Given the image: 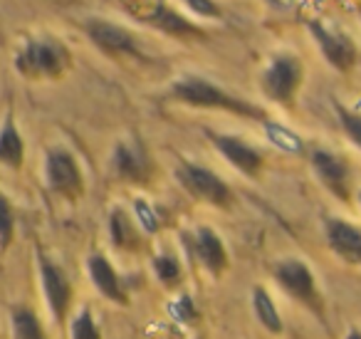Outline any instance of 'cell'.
Here are the masks:
<instances>
[{"label": "cell", "instance_id": "cell-1", "mask_svg": "<svg viewBox=\"0 0 361 339\" xmlns=\"http://www.w3.org/2000/svg\"><path fill=\"white\" fill-rule=\"evenodd\" d=\"M171 97L183 102V105L203 107V109H226L238 117H247V119H262V117H265L255 105L235 100V97L228 95L226 90L213 85L211 80H203V77H196V75L176 80L173 85H171Z\"/></svg>", "mask_w": 361, "mask_h": 339}, {"label": "cell", "instance_id": "cell-2", "mask_svg": "<svg viewBox=\"0 0 361 339\" xmlns=\"http://www.w3.org/2000/svg\"><path fill=\"white\" fill-rule=\"evenodd\" d=\"M272 278L280 285L282 292L290 295L295 302L305 304L312 314L324 319V299H322L319 290H317V278L312 268L302 258H285L277 260L272 268Z\"/></svg>", "mask_w": 361, "mask_h": 339}, {"label": "cell", "instance_id": "cell-3", "mask_svg": "<svg viewBox=\"0 0 361 339\" xmlns=\"http://www.w3.org/2000/svg\"><path fill=\"white\" fill-rule=\"evenodd\" d=\"M180 186L193 196V198L203 201L208 206H216V208H231L233 206V191L226 181L218 174H213L206 166H198L193 161H183V164L176 169Z\"/></svg>", "mask_w": 361, "mask_h": 339}, {"label": "cell", "instance_id": "cell-4", "mask_svg": "<svg viewBox=\"0 0 361 339\" xmlns=\"http://www.w3.org/2000/svg\"><path fill=\"white\" fill-rule=\"evenodd\" d=\"M302 62L295 55H277L262 72V92L277 105H292L302 85Z\"/></svg>", "mask_w": 361, "mask_h": 339}, {"label": "cell", "instance_id": "cell-5", "mask_svg": "<svg viewBox=\"0 0 361 339\" xmlns=\"http://www.w3.org/2000/svg\"><path fill=\"white\" fill-rule=\"evenodd\" d=\"M180 240H183V248H188L191 258L196 260V263L201 265L208 275L221 278V275L228 270L231 258H228L226 243H223L221 235H218L213 228H208V225H198V228L191 230V233L180 235Z\"/></svg>", "mask_w": 361, "mask_h": 339}, {"label": "cell", "instance_id": "cell-6", "mask_svg": "<svg viewBox=\"0 0 361 339\" xmlns=\"http://www.w3.org/2000/svg\"><path fill=\"white\" fill-rule=\"evenodd\" d=\"M67 62H70V57H67L65 47L52 40L27 42L20 50V55L16 57V67L27 77H35V75L57 77V75H62Z\"/></svg>", "mask_w": 361, "mask_h": 339}, {"label": "cell", "instance_id": "cell-7", "mask_svg": "<svg viewBox=\"0 0 361 339\" xmlns=\"http://www.w3.org/2000/svg\"><path fill=\"white\" fill-rule=\"evenodd\" d=\"M45 176L55 194L70 196V198L82 194V171L70 151L52 149L45 161Z\"/></svg>", "mask_w": 361, "mask_h": 339}, {"label": "cell", "instance_id": "cell-8", "mask_svg": "<svg viewBox=\"0 0 361 339\" xmlns=\"http://www.w3.org/2000/svg\"><path fill=\"white\" fill-rule=\"evenodd\" d=\"M312 171L319 179V184L329 191L331 196H336L339 201L351 198L349 189V166L341 156L331 154L326 149H317L312 154Z\"/></svg>", "mask_w": 361, "mask_h": 339}, {"label": "cell", "instance_id": "cell-9", "mask_svg": "<svg viewBox=\"0 0 361 339\" xmlns=\"http://www.w3.org/2000/svg\"><path fill=\"white\" fill-rule=\"evenodd\" d=\"M310 32H312V37L317 40V45H319L322 55L326 57V62H329L334 70L349 72L351 67H354L356 47H354V42H351L349 37L329 30V28H326L324 23H319V20L310 23Z\"/></svg>", "mask_w": 361, "mask_h": 339}, {"label": "cell", "instance_id": "cell-10", "mask_svg": "<svg viewBox=\"0 0 361 339\" xmlns=\"http://www.w3.org/2000/svg\"><path fill=\"white\" fill-rule=\"evenodd\" d=\"M208 136H211L213 146L221 151L223 159L231 161L240 174L255 179V176L262 171L265 159H262L260 151H257L255 146L247 144L245 139H240V136H231V134H208Z\"/></svg>", "mask_w": 361, "mask_h": 339}, {"label": "cell", "instance_id": "cell-11", "mask_svg": "<svg viewBox=\"0 0 361 339\" xmlns=\"http://www.w3.org/2000/svg\"><path fill=\"white\" fill-rule=\"evenodd\" d=\"M326 245L339 260L361 268V228L349 220L329 218L324 225Z\"/></svg>", "mask_w": 361, "mask_h": 339}, {"label": "cell", "instance_id": "cell-12", "mask_svg": "<svg viewBox=\"0 0 361 339\" xmlns=\"http://www.w3.org/2000/svg\"><path fill=\"white\" fill-rule=\"evenodd\" d=\"M87 35L99 50L111 52V55H139L134 35L126 28L106 20H90L87 23Z\"/></svg>", "mask_w": 361, "mask_h": 339}, {"label": "cell", "instance_id": "cell-13", "mask_svg": "<svg viewBox=\"0 0 361 339\" xmlns=\"http://www.w3.org/2000/svg\"><path fill=\"white\" fill-rule=\"evenodd\" d=\"M40 278H42V290H45L47 304H50L57 322H62L67 309H70V299H72L70 280H67V275L47 258H40Z\"/></svg>", "mask_w": 361, "mask_h": 339}, {"label": "cell", "instance_id": "cell-14", "mask_svg": "<svg viewBox=\"0 0 361 339\" xmlns=\"http://www.w3.org/2000/svg\"><path fill=\"white\" fill-rule=\"evenodd\" d=\"M87 270H90V278L94 282V287L99 290L102 297H106L114 304H129V295L124 290L119 273L114 270V265L104 258V255L94 253L87 258Z\"/></svg>", "mask_w": 361, "mask_h": 339}, {"label": "cell", "instance_id": "cell-15", "mask_svg": "<svg viewBox=\"0 0 361 339\" xmlns=\"http://www.w3.org/2000/svg\"><path fill=\"white\" fill-rule=\"evenodd\" d=\"M114 169L124 181L141 184L149 176V159L139 144H119L114 151Z\"/></svg>", "mask_w": 361, "mask_h": 339}, {"label": "cell", "instance_id": "cell-16", "mask_svg": "<svg viewBox=\"0 0 361 339\" xmlns=\"http://www.w3.org/2000/svg\"><path fill=\"white\" fill-rule=\"evenodd\" d=\"M146 23L154 25L156 30L166 32V35H176V37H201L203 35L201 28L188 23L186 18H180L173 8L164 6V3H159V6L154 8V13L146 16Z\"/></svg>", "mask_w": 361, "mask_h": 339}, {"label": "cell", "instance_id": "cell-17", "mask_svg": "<svg viewBox=\"0 0 361 339\" xmlns=\"http://www.w3.org/2000/svg\"><path fill=\"white\" fill-rule=\"evenodd\" d=\"M23 156H25L23 136L18 134V126L13 121V117H6L3 129H0V164L11 166V169H20Z\"/></svg>", "mask_w": 361, "mask_h": 339}, {"label": "cell", "instance_id": "cell-18", "mask_svg": "<svg viewBox=\"0 0 361 339\" xmlns=\"http://www.w3.org/2000/svg\"><path fill=\"white\" fill-rule=\"evenodd\" d=\"M252 309H255L257 322H260L267 332L282 334L285 324H282V317H280V312H277L275 302H272L270 292H267L262 285H255V287H252Z\"/></svg>", "mask_w": 361, "mask_h": 339}, {"label": "cell", "instance_id": "cell-19", "mask_svg": "<svg viewBox=\"0 0 361 339\" xmlns=\"http://www.w3.org/2000/svg\"><path fill=\"white\" fill-rule=\"evenodd\" d=\"M109 230H111V243H114L116 248L134 250L136 245H139V233H136V228H134V223H131V218L121 208L111 210Z\"/></svg>", "mask_w": 361, "mask_h": 339}, {"label": "cell", "instance_id": "cell-20", "mask_svg": "<svg viewBox=\"0 0 361 339\" xmlns=\"http://www.w3.org/2000/svg\"><path fill=\"white\" fill-rule=\"evenodd\" d=\"M13 339H47L40 319L27 307L13 312Z\"/></svg>", "mask_w": 361, "mask_h": 339}, {"label": "cell", "instance_id": "cell-21", "mask_svg": "<svg viewBox=\"0 0 361 339\" xmlns=\"http://www.w3.org/2000/svg\"><path fill=\"white\" fill-rule=\"evenodd\" d=\"M154 273L156 278L161 280L164 285H169V287H173V285L180 282V275H183V270H180V263L178 258H173L171 253H161L154 258Z\"/></svg>", "mask_w": 361, "mask_h": 339}, {"label": "cell", "instance_id": "cell-22", "mask_svg": "<svg viewBox=\"0 0 361 339\" xmlns=\"http://www.w3.org/2000/svg\"><path fill=\"white\" fill-rule=\"evenodd\" d=\"M70 334H72V339H102L99 327H97V322H94V317H92V309L90 307H82L80 314L72 319Z\"/></svg>", "mask_w": 361, "mask_h": 339}, {"label": "cell", "instance_id": "cell-23", "mask_svg": "<svg viewBox=\"0 0 361 339\" xmlns=\"http://www.w3.org/2000/svg\"><path fill=\"white\" fill-rule=\"evenodd\" d=\"M13 230H16V213H13L11 201L0 191V245L8 248L13 240Z\"/></svg>", "mask_w": 361, "mask_h": 339}, {"label": "cell", "instance_id": "cell-24", "mask_svg": "<svg viewBox=\"0 0 361 339\" xmlns=\"http://www.w3.org/2000/svg\"><path fill=\"white\" fill-rule=\"evenodd\" d=\"M334 109H336V117H339L341 129H344L346 136L361 149V114H356V112L346 109V107H341V105H336Z\"/></svg>", "mask_w": 361, "mask_h": 339}, {"label": "cell", "instance_id": "cell-25", "mask_svg": "<svg viewBox=\"0 0 361 339\" xmlns=\"http://www.w3.org/2000/svg\"><path fill=\"white\" fill-rule=\"evenodd\" d=\"M136 215H139V223L141 228L146 230V233H156L159 230V215L154 213V208H151L146 201H136Z\"/></svg>", "mask_w": 361, "mask_h": 339}, {"label": "cell", "instance_id": "cell-26", "mask_svg": "<svg viewBox=\"0 0 361 339\" xmlns=\"http://www.w3.org/2000/svg\"><path fill=\"white\" fill-rule=\"evenodd\" d=\"M186 6L191 8L193 13H198V16L203 18H221V8L213 3V0H186Z\"/></svg>", "mask_w": 361, "mask_h": 339}, {"label": "cell", "instance_id": "cell-27", "mask_svg": "<svg viewBox=\"0 0 361 339\" xmlns=\"http://www.w3.org/2000/svg\"><path fill=\"white\" fill-rule=\"evenodd\" d=\"M270 6H275V8H292L295 6V0H267Z\"/></svg>", "mask_w": 361, "mask_h": 339}, {"label": "cell", "instance_id": "cell-28", "mask_svg": "<svg viewBox=\"0 0 361 339\" xmlns=\"http://www.w3.org/2000/svg\"><path fill=\"white\" fill-rule=\"evenodd\" d=\"M346 339H361V332H359V329H349V334H346Z\"/></svg>", "mask_w": 361, "mask_h": 339}, {"label": "cell", "instance_id": "cell-29", "mask_svg": "<svg viewBox=\"0 0 361 339\" xmlns=\"http://www.w3.org/2000/svg\"><path fill=\"white\" fill-rule=\"evenodd\" d=\"M359 203H361V194H359Z\"/></svg>", "mask_w": 361, "mask_h": 339}, {"label": "cell", "instance_id": "cell-30", "mask_svg": "<svg viewBox=\"0 0 361 339\" xmlns=\"http://www.w3.org/2000/svg\"><path fill=\"white\" fill-rule=\"evenodd\" d=\"M171 339H178V337H171Z\"/></svg>", "mask_w": 361, "mask_h": 339}]
</instances>
